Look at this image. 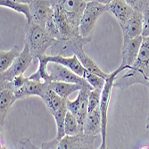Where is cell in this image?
<instances>
[{"mask_svg": "<svg viewBox=\"0 0 149 149\" xmlns=\"http://www.w3.org/2000/svg\"><path fill=\"white\" fill-rule=\"evenodd\" d=\"M47 83L49 88L56 94H57L61 98L64 100H68L69 97L72 93L84 89L81 86L77 84L59 82V81H50V82Z\"/></svg>", "mask_w": 149, "mask_h": 149, "instance_id": "obj_19", "label": "cell"}, {"mask_svg": "<svg viewBox=\"0 0 149 149\" xmlns=\"http://www.w3.org/2000/svg\"><path fill=\"white\" fill-rule=\"evenodd\" d=\"M80 105H81V94L79 91V94L77 97L74 100H66V107H67V111L72 113L74 116H76L80 109Z\"/></svg>", "mask_w": 149, "mask_h": 149, "instance_id": "obj_26", "label": "cell"}, {"mask_svg": "<svg viewBox=\"0 0 149 149\" xmlns=\"http://www.w3.org/2000/svg\"><path fill=\"white\" fill-rule=\"evenodd\" d=\"M0 6L3 7H7L23 15L27 20V25L31 23V8L27 1H13V0H1Z\"/></svg>", "mask_w": 149, "mask_h": 149, "instance_id": "obj_21", "label": "cell"}, {"mask_svg": "<svg viewBox=\"0 0 149 149\" xmlns=\"http://www.w3.org/2000/svg\"><path fill=\"white\" fill-rule=\"evenodd\" d=\"M64 132L67 136H74V135H78L81 133L76 117L70 112H67L66 113L65 123H64Z\"/></svg>", "mask_w": 149, "mask_h": 149, "instance_id": "obj_23", "label": "cell"}, {"mask_svg": "<svg viewBox=\"0 0 149 149\" xmlns=\"http://www.w3.org/2000/svg\"><path fill=\"white\" fill-rule=\"evenodd\" d=\"M106 5L107 12L111 13L118 22L120 29L124 28L132 17L135 10L128 3L123 0H112V1H101Z\"/></svg>", "mask_w": 149, "mask_h": 149, "instance_id": "obj_9", "label": "cell"}, {"mask_svg": "<svg viewBox=\"0 0 149 149\" xmlns=\"http://www.w3.org/2000/svg\"><path fill=\"white\" fill-rule=\"evenodd\" d=\"M97 137L79 133L74 136H65L60 139H55L43 142L40 149H95Z\"/></svg>", "mask_w": 149, "mask_h": 149, "instance_id": "obj_3", "label": "cell"}, {"mask_svg": "<svg viewBox=\"0 0 149 149\" xmlns=\"http://www.w3.org/2000/svg\"><path fill=\"white\" fill-rule=\"evenodd\" d=\"M141 149H149V146H144V147H142Z\"/></svg>", "mask_w": 149, "mask_h": 149, "instance_id": "obj_32", "label": "cell"}, {"mask_svg": "<svg viewBox=\"0 0 149 149\" xmlns=\"http://www.w3.org/2000/svg\"><path fill=\"white\" fill-rule=\"evenodd\" d=\"M20 145L22 149H40L38 146H36L30 139L23 138L20 140Z\"/></svg>", "mask_w": 149, "mask_h": 149, "instance_id": "obj_28", "label": "cell"}, {"mask_svg": "<svg viewBox=\"0 0 149 149\" xmlns=\"http://www.w3.org/2000/svg\"><path fill=\"white\" fill-rule=\"evenodd\" d=\"M143 39L144 38L140 36L127 42H123L121 49V63L120 65L124 67L126 71L129 70L137 60Z\"/></svg>", "mask_w": 149, "mask_h": 149, "instance_id": "obj_12", "label": "cell"}, {"mask_svg": "<svg viewBox=\"0 0 149 149\" xmlns=\"http://www.w3.org/2000/svg\"><path fill=\"white\" fill-rule=\"evenodd\" d=\"M0 123L1 128L4 126L6 118L11 109L12 105L16 101L15 88L12 84V81L7 80H1L0 83Z\"/></svg>", "mask_w": 149, "mask_h": 149, "instance_id": "obj_11", "label": "cell"}, {"mask_svg": "<svg viewBox=\"0 0 149 149\" xmlns=\"http://www.w3.org/2000/svg\"><path fill=\"white\" fill-rule=\"evenodd\" d=\"M40 98L43 100V102L45 103L49 113L52 115L55 114L61 107H63L64 104H66V100L61 98L57 94L54 92L49 88L47 82V87L43 92L42 97Z\"/></svg>", "mask_w": 149, "mask_h": 149, "instance_id": "obj_18", "label": "cell"}, {"mask_svg": "<svg viewBox=\"0 0 149 149\" xmlns=\"http://www.w3.org/2000/svg\"><path fill=\"white\" fill-rule=\"evenodd\" d=\"M149 81V37L144 38L139 54L134 64L125 72H121L114 81L113 88L125 90L130 86L142 84L148 86Z\"/></svg>", "mask_w": 149, "mask_h": 149, "instance_id": "obj_1", "label": "cell"}, {"mask_svg": "<svg viewBox=\"0 0 149 149\" xmlns=\"http://www.w3.org/2000/svg\"><path fill=\"white\" fill-rule=\"evenodd\" d=\"M48 73H49V80L50 81H59V82H66L77 84L82 87L84 89L92 90L94 89L88 83V81L75 74L72 71L66 68L63 65L56 63H49L48 64Z\"/></svg>", "mask_w": 149, "mask_h": 149, "instance_id": "obj_6", "label": "cell"}, {"mask_svg": "<svg viewBox=\"0 0 149 149\" xmlns=\"http://www.w3.org/2000/svg\"><path fill=\"white\" fill-rule=\"evenodd\" d=\"M47 87V82H36L28 79L26 83L19 89L15 90L16 100L24 99L29 97L37 96L41 97Z\"/></svg>", "mask_w": 149, "mask_h": 149, "instance_id": "obj_16", "label": "cell"}, {"mask_svg": "<svg viewBox=\"0 0 149 149\" xmlns=\"http://www.w3.org/2000/svg\"><path fill=\"white\" fill-rule=\"evenodd\" d=\"M27 80H28V78L24 77V74H21V75L15 77L12 80V84L15 90H17V89L21 88L26 83Z\"/></svg>", "mask_w": 149, "mask_h": 149, "instance_id": "obj_27", "label": "cell"}, {"mask_svg": "<svg viewBox=\"0 0 149 149\" xmlns=\"http://www.w3.org/2000/svg\"><path fill=\"white\" fill-rule=\"evenodd\" d=\"M123 37V42H127L130 39L142 36L143 32V15L141 12L135 10L132 17L126 24L124 28L121 29Z\"/></svg>", "mask_w": 149, "mask_h": 149, "instance_id": "obj_14", "label": "cell"}, {"mask_svg": "<svg viewBox=\"0 0 149 149\" xmlns=\"http://www.w3.org/2000/svg\"><path fill=\"white\" fill-rule=\"evenodd\" d=\"M0 149H9L7 146H6L5 145H1V147H0Z\"/></svg>", "mask_w": 149, "mask_h": 149, "instance_id": "obj_31", "label": "cell"}, {"mask_svg": "<svg viewBox=\"0 0 149 149\" xmlns=\"http://www.w3.org/2000/svg\"><path fill=\"white\" fill-rule=\"evenodd\" d=\"M47 59L48 63H56L63 65L64 67L70 69L75 74H77L78 76L83 79L87 72V71L82 66V64L80 63V62L79 61L76 56H47Z\"/></svg>", "mask_w": 149, "mask_h": 149, "instance_id": "obj_15", "label": "cell"}, {"mask_svg": "<svg viewBox=\"0 0 149 149\" xmlns=\"http://www.w3.org/2000/svg\"><path fill=\"white\" fill-rule=\"evenodd\" d=\"M128 3L131 6V7L141 12L143 15V32L142 37L146 38L149 37V0L146 1H141V0H127Z\"/></svg>", "mask_w": 149, "mask_h": 149, "instance_id": "obj_20", "label": "cell"}, {"mask_svg": "<svg viewBox=\"0 0 149 149\" xmlns=\"http://www.w3.org/2000/svg\"><path fill=\"white\" fill-rule=\"evenodd\" d=\"M148 92H149V81H148ZM146 130H149V111H148V114H147V118H146Z\"/></svg>", "mask_w": 149, "mask_h": 149, "instance_id": "obj_29", "label": "cell"}, {"mask_svg": "<svg viewBox=\"0 0 149 149\" xmlns=\"http://www.w3.org/2000/svg\"><path fill=\"white\" fill-rule=\"evenodd\" d=\"M31 8V23L38 25L45 29V26L52 10V1H43V0H32L27 1Z\"/></svg>", "mask_w": 149, "mask_h": 149, "instance_id": "obj_13", "label": "cell"}, {"mask_svg": "<svg viewBox=\"0 0 149 149\" xmlns=\"http://www.w3.org/2000/svg\"><path fill=\"white\" fill-rule=\"evenodd\" d=\"M101 92L100 89H92L88 91V113L93 112L96 110L97 107H99L100 100H101Z\"/></svg>", "mask_w": 149, "mask_h": 149, "instance_id": "obj_24", "label": "cell"}, {"mask_svg": "<svg viewBox=\"0 0 149 149\" xmlns=\"http://www.w3.org/2000/svg\"><path fill=\"white\" fill-rule=\"evenodd\" d=\"M34 60L29 47L24 45L23 50L21 51L19 56L13 62L10 68L4 73H1V80L12 81L15 77L24 74L25 71L28 69L30 64Z\"/></svg>", "mask_w": 149, "mask_h": 149, "instance_id": "obj_8", "label": "cell"}, {"mask_svg": "<svg viewBox=\"0 0 149 149\" xmlns=\"http://www.w3.org/2000/svg\"><path fill=\"white\" fill-rule=\"evenodd\" d=\"M84 79L88 81V83L94 88V89H100L102 90L104 83H105V79L96 75V74H93L91 72H87L85 74Z\"/></svg>", "mask_w": 149, "mask_h": 149, "instance_id": "obj_25", "label": "cell"}, {"mask_svg": "<svg viewBox=\"0 0 149 149\" xmlns=\"http://www.w3.org/2000/svg\"><path fill=\"white\" fill-rule=\"evenodd\" d=\"M102 130V117L100 108L97 107L96 110L88 113L86 123L84 125L83 133L89 136L97 137L98 134H101Z\"/></svg>", "mask_w": 149, "mask_h": 149, "instance_id": "obj_17", "label": "cell"}, {"mask_svg": "<svg viewBox=\"0 0 149 149\" xmlns=\"http://www.w3.org/2000/svg\"><path fill=\"white\" fill-rule=\"evenodd\" d=\"M52 6L54 9V19H55L56 27L61 37L60 40H67L73 37L79 36V34L75 33L72 29L68 19H67V16L65 15V12L62 6L61 0L60 1H56V0L52 1Z\"/></svg>", "mask_w": 149, "mask_h": 149, "instance_id": "obj_10", "label": "cell"}, {"mask_svg": "<svg viewBox=\"0 0 149 149\" xmlns=\"http://www.w3.org/2000/svg\"><path fill=\"white\" fill-rule=\"evenodd\" d=\"M58 42L52 38L47 31L38 25L31 23L27 25L25 32V44L29 47L34 60H38L46 55L48 48H51Z\"/></svg>", "mask_w": 149, "mask_h": 149, "instance_id": "obj_2", "label": "cell"}, {"mask_svg": "<svg viewBox=\"0 0 149 149\" xmlns=\"http://www.w3.org/2000/svg\"><path fill=\"white\" fill-rule=\"evenodd\" d=\"M126 69L123 66H119L118 68L113 71V72L109 73V77L105 79L104 86L101 92V100H100V112L102 117V130H101V137H102V143L106 144V136H107V120H108V109H109V104L111 100L112 90L113 88L114 81L117 77L121 73L125 72Z\"/></svg>", "mask_w": 149, "mask_h": 149, "instance_id": "obj_4", "label": "cell"}, {"mask_svg": "<svg viewBox=\"0 0 149 149\" xmlns=\"http://www.w3.org/2000/svg\"><path fill=\"white\" fill-rule=\"evenodd\" d=\"M97 149H109V148H108V146H107L106 144H101Z\"/></svg>", "mask_w": 149, "mask_h": 149, "instance_id": "obj_30", "label": "cell"}, {"mask_svg": "<svg viewBox=\"0 0 149 149\" xmlns=\"http://www.w3.org/2000/svg\"><path fill=\"white\" fill-rule=\"evenodd\" d=\"M18 46H13L9 51L1 50L0 53V73L7 71L20 55Z\"/></svg>", "mask_w": 149, "mask_h": 149, "instance_id": "obj_22", "label": "cell"}, {"mask_svg": "<svg viewBox=\"0 0 149 149\" xmlns=\"http://www.w3.org/2000/svg\"><path fill=\"white\" fill-rule=\"evenodd\" d=\"M88 1L84 0H61L62 6L73 31L79 33V24Z\"/></svg>", "mask_w": 149, "mask_h": 149, "instance_id": "obj_7", "label": "cell"}, {"mask_svg": "<svg viewBox=\"0 0 149 149\" xmlns=\"http://www.w3.org/2000/svg\"><path fill=\"white\" fill-rule=\"evenodd\" d=\"M106 11V5L101 1H97V0L88 1L79 24V35L83 38L89 37V34L93 31L97 21Z\"/></svg>", "mask_w": 149, "mask_h": 149, "instance_id": "obj_5", "label": "cell"}]
</instances>
